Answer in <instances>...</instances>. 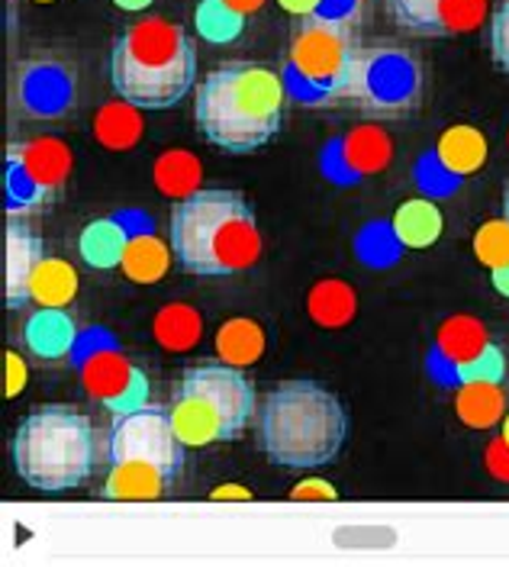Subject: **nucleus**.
Here are the masks:
<instances>
[{
    "label": "nucleus",
    "mask_w": 509,
    "mask_h": 567,
    "mask_svg": "<svg viewBox=\"0 0 509 567\" xmlns=\"http://www.w3.org/2000/svg\"><path fill=\"white\" fill-rule=\"evenodd\" d=\"M226 3H232V7H236L239 13H246V17H249V13H258V10L264 7V0H226Z\"/></svg>",
    "instance_id": "58836bf2"
},
{
    "label": "nucleus",
    "mask_w": 509,
    "mask_h": 567,
    "mask_svg": "<svg viewBox=\"0 0 509 567\" xmlns=\"http://www.w3.org/2000/svg\"><path fill=\"white\" fill-rule=\"evenodd\" d=\"M500 435H503V442L509 445V410H507V416H503V423H500Z\"/></svg>",
    "instance_id": "a19ab883"
},
{
    "label": "nucleus",
    "mask_w": 509,
    "mask_h": 567,
    "mask_svg": "<svg viewBox=\"0 0 509 567\" xmlns=\"http://www.w3.org/2000/svg\"><path fill=\"white\" fill-rule=\"evenodd\" d=\"M391 17L413 35L474 33L487 17V0H387Z\"/></svg>",
    "instance_id": "2eb2a0df"
},
{
    "label": "nucleus",
    "mask_w": 509,
    "mask_h": 567,
    "mask_svg": "<svg viewBox=\"0 0 509 567\" xmlns=\"http://www.w3.org/2000/svg\"><path fill=\"white\" fill-rule=\"evenodd\" d=\"M487 155H490V145L477 126H468V123L448 126L433 145V152H426L416 162V184L436 197H445L458 190L465 177L477 175L487 165Z\"/></svg>",
    "instance_id": "9b49d317"
},
{
    "label": "nucleus",
    "mask_w": 509,
    "mask_h": 567,
    "mask_svg": "<svg viewBox=\"0 0 509 567\" xmlns=\"http://www.w3.org/2000/svg\"><path fill=\"white\" fill-rule=\"evenodd\" d=\"M120 10H126V13H139V10H146V7H152L155 0H113Z\"/></svg>",
    "instance_id": "ea45409f"
},
{
    "label": "nucleus",
    "mask_w": 509,
    "mask_h": 567,
    "mask_svg": "<svg viewBox=\"0 0 509 567\" xmlns=\"http://www.w3.org/2000/svg\"><path fill=\"white\" fill-rule=\"evenodd\" d=\"M77 342H81V332L74 319L59 307H39L37 313H30V319L23 322V346L39 361L72 358Z\"/></svg>",
    "instance_id": "f3484780"
},
{
    "label": "nucleus",
    "mask_w": 509,
    "mask_h": 567,
    "mask_svg": "<svg viewBox=\"0 0 509 567\" xmlns=\"http://www.w3.org/2000/svg\"><path fill=\"white\" fill-rule=\"evenodd\" d=\"M3 361H7V384H3V396H7V400H17V396L23 393V388H27V378H30L27 361L13 352V349L3 354Z\"/></svg>",
    "instance_id": "473e14b6"
},
{
    "label": "nucleus",
    "mask_w": 509,
    "mask_h": 567,
    "mask_svg": "<svg viewBox=\"0 0 509 567\" xmlns=\"http://www.w3.org/2000/svg\"><path fill=\"white\" fill-rule=\"evenodd\" d=\"M200 177H204L200 162L184 148L165 152L155 162V184L165 197H175V200L190 197L194 190H200Z\"/></svg>",
    "instance_id": "cd10ccee"
},
{
    "label": "nucleus",
    "mask_w": 509,
    "mask_h": 567,
    "mask_svg": "<svg viewBox=\"0 0 509 567\" xmlns=\"http://www.w3.org/2000/svg\"><path fill=\"white\" fill-rule=\"evenodd\" d=\"M252 496L249 487H239V484H222V487L210 491V499H252Z\"/></svg>",
    "instance_id": "e433bc0d"
},
{
    "label": "nucleus",
    "mask_w": 509,
    "mask_h": 567,
    "mask_svg": "<svg viewBox=\"0 0 509 567\" xmlns=\"http://www.w3.org/2000/svg\"><path fill=\"white\" fill-rule=\"evenodd\" d=\"M345 3H352V7H355V3H359V0H345Z\"/></svg>",
    "instance_id": "37998d69"
},
{
    "label": "nucleus",
    "mask_w": 509,
    "mask_h": 567,
    "mask_svg": "<svg viewBox=\"0 0 509 567\" xmlns=\"http://www.w3.org/2000/svg\"><path fill=\"white\" fill-rule=\"evenodd\" d=\"M42 239L27 226H7V261H3V300L7 310H23L30 303V281L42 261Z\"/></svg>",
    "instance_id": "dca6fc26"
},
{
    "label": "nucleus",
    "mask_w": 509,
    "mask_h": 567,
    "mask_svg": "<svg viewBox=\"0 0 509 567\" xmlns=\"http://www.w3.org/2000/svg\"><path fill=\"white\" fill-rule=\"evenodd\" d=\"M72 175V148L65 142H20L7 152V200L13 210L45 204Z\"/></svg>",
    "instance_id": "9d476101"
},
{
    "label": "nucleus",
    "mask_w": 509,
    "mask_h": 567,
    "mask_svg": "<svg viewBox=\"0 0 509 567\" xmlns=\"http://www.w3.org/2000/svg\"><path fill=\"white\" fill-rule=\"evenodd\" d=\"M352 94H362L381 110L403 113L419 97V69L406 52H394V49L364 52Z\"/></svg>",
    "instance_id": "4468645a"
},
{
    "label": "nucleus",
    "mask_w": 509,
    "mask_h": 567,
    "mask_svg": "<svg viewBox=\"0 0 509 567\" xmlns=\"http://www.w3.org/2000/svg\"><path fill=\"white\" fill-rule=\"evenodd\" d=\"M484 464H487V471H490L497 481L509 484V445L503 442V435H500V439H494V442L487 445V452H484Z\"/></svg>",
    "instance_id": "72a5a7b5"
},
{
    "label": "nucleus",
    "mask_w": 509,
    "mask_h": 567,
    "mask_svg": "<svg viewBox=\"0 0 509 567\" xmlns=\"http://www.w3.org/2000/svg\"><path fill=\"white\" fill-rule=\"evenodd\" d=\"M10 455L23 484L42 494H65L81 487L94 471V429L74 406L42 403L17 425Z\"/></svg>",
    "instance_id": "39448f33"
},
{
    "label": "nucleus",
    "mask_w": 509,
    "mask_h": 567,
    "mask_svg": "<svg viewBox=\"0 0 509 567\" xmlns=\"http://www.w3.org/2000/svg\"><path fill=\"white\" fill-rule=\"evenodd\" d=\"M175 481L158 471L155 464L143 461H116L110 464L107 481H104V494L110 499H129V503H146V499H162L165 491Z\"/></svg>",
    "instance_id": "6ab92c4d"
},
{
    "label": "nucleus",
    "mask_w": 509,
    "mask_h": 567,
    "mask_svg": "<svg viewBox=\"0 0 509 567\" xmlns=\"http://www.w3.org/2000/svg\"><path fill=\"white\" fill-rule=\"evenodd\" d=\"M152 332L165 352H190L204 339V319L187 303H168L155 313Z\"/></svg>",
    "instance_id": "b1692460"
},
{
    "label": "nucleus",
    "mask_w": 509,
    "mask_h": 567,
    "mask_svg": "<svg viewBox=\"0 0 509 567\" xmlns=\"http://www.w3.org/2000/svg\"><path fill=\"white\" fill-rule=\"evenodd\" d=\"M184 445L178 429L172 423V413L162 406H139L129 413L113 416L107 439L110 464L116 461H143L165 471L172 481H178L184 467Z\"/></svg>",
    "instance_id": "1a4fd4ad"
},
{
    "label": "nucleus",
    "mask_w": 509,
    "mask_h": 567,
    "mask_svg": "<svg viewBox=\"0 0 509 567\" xmlns=\"http://www.w3.org/2000/svg\"><path fill=\"white\" fill-rule=\"evenodd\" d=\"M442 229H445V216L438 210L429 197H413V200H403L401 207L391 216V236L401 248H413V251H423V248H433L442 239Z\"/></svg>",
    "instance_id": "a211bd4d"
},
{
    "label": "nucleus",
    "mask_w": 509,
    "mask_h": 567,
    "mask_svg": "<svg viewBox=\"0 0 509 567\" xmlns=\"http://www.w3.org/2000/svg\"><path fill=\"white\" fill-rule=\"evenodd\" d=\"M194 30L210 45H226L236 42L246 30V13H239L226 0H200L194 10Z\"/></svg>",
    "instance_id": "c85d7f7f"
},
{
    "label": "nucleus",
    "mask_w": 509,
    "mask_h": 567,
    "mask_svg": "<svg viewBox=\"0 0 509 567\" xmlns=\"http://www.w3.org/2000/svg\"><path fill=\"white\" fill-rule=\"evenodd\" d=\"M284 104V74L254 62H229L200 81L194 120L207 142H214L217 148L249 155L278 136Z\"/></svg>",
    "instance_id": "f03ea898"
},
{
    "label": "nucleus",
    "mask_w": 509,
    "mask_h": 567,
    "mask_svg": "<svg viewBox=\"0 0 509 567\" xmlns=\"http://www.w3.org/2000/svg\"><path fill=\"white\" fill-rule=\"evenodd\" d=\"M37 3H52V0H37Z\"/></svg>",
    "instance_id": "c03bdc74"
},
{
    "label": "nucleus",
    "mask_w": 509,
    "mask_h": 567,
    "mask_svg": "<svg viewBox=\"0 0 509 567\" xmlns=\"http://www.w3.org/2000/svg\"><path fill=\"white\" fill-rule=\"evenodd\" d=\"M474 258L494 271L509 265V219H487L484 226H477L474 233Z\"/></svg>",
    "instance_id": "c756f323"
},
{
    "label": "nucleus",
    "mask_w": 509,
    "mask_h": 567,
    "mask_svg": "<svg viewBox=\"0 0 509 567\" xmlns=\"http://www.w3.org/2000/svg\"><path fill=\"white\" fill-rule=\"evenodd\" d=\"M77 378L84 393L101 403L104 410H110L113 416L139 410L148 403V378L146 371L123 352L113 336L104 329H91L81 336L77 349L72 354Z\"/></svg>",
    "instance_id": "6e6552de"
},
{
    "label": "nucleus",
    "mask_w": 509,
    "mask_h": 567,
    "mask_svg": "<svg viewBox=\"0 0 509 567\" xmlns=\"http://www.w3.org/2000/svg\"><path fill=\"white\" fill-rule=\"evenodd\" d=\"M326 3L329 0H278V7H281L284 13L300 17V20H307V17H316V13H326V10H323Z\"/></svg>",
    "instance_id": "c9c22d12"
},
{
    "label": "nucleus",
    "mask_w": 509,
    "mask_h": 567,
    "mask_svg": "<svg viewBox=\"0 0 509 567\" xmlns=\"http://www.w3.org/2000/svg\"><path fill=\"white\" fill-rule=\"evenodd\" d=\"M490 55L497 69L509 74V0L497 3V10L490 13Z\"/></svg>",
    "instance_id": "7c9ffc66"
},
{
    "label": "nucleus",
    "mask_w": 509,
    "mask_h": 567,
    "mask_svg": "<svg viewBox=\"0 0 509 567\" xmlns=\"http://www.w3.org/2000/svg\"><path fill=\"white\" fill-rule=\"evenodd\" d=\"M345 435L342 400L316 381H284L261 400L258 445L278 467H323L342 452Z\"/></svg>",
    "instance_id": "7ed1b4c3"
},
{
    "label": "nucleus",
    "mask_w": 509,
    "mask_h": 567,
    "mask_svg": "<svg viewBox=\"0 0 509 567\" xmlns=\"http://www.w3.org/2000/svg\"><path fill=\"white\" fill-rule=\"evenodd\" d=\"M113 91L139 110H172L197 81V52L187 30L146 17L126 27L110 52Z\"/></svg>",
    "instance_id": "20e7f679"
},
{
    "label": "nucleus",
    "mask_w": 509,
    "mask_h": 567,
    "mask_svg": "<svg viewBox=\"0 0 509 567\" xmlns=\"http://www.w3.org/2000/svg\"><path fill=\"white\" fill-rule=\"evenodd\" d=\"M264 342H268V336L254 319H229L226 326H219L217 354L236 368H252L264 354Z\"/></svg>",
    "instance_id": "bb28decb"
},
{
    "label": "nucleus",
    "mask_w": 509,
    "mask_h": 567,
    "mask_svg": "<svg viewBox=\"0 0 509 567\" xmlns=\"http://www.w3.org/2000/svg\"><path fill=\"white\" fill-rule=\"evenodd\" d=\"M172 251L187 275L229 278L261 258L252 204L229 187H200L172 210Z\"/></svg>",
    "instance_id": "f257e3e1"
},
{
    "label": "nucleus",
    "mask_w": 509,
    "mask_h": 567,
    "mask_svg": "<svg viewBox=\"0 0 509 567\" xmlns=\"http://www.w3.org/2000/svg\"><path fill=\"white\" fill-rule=\"evenodd\" d=\"M490 284H494V290H497L500 297H507L509 300V265L494 268V271H490Z\"/></svg>",
    "instance_id": "4c0bfd02"
},
{
    "label": "nucleus",
    "mask_w": 509,
    "mask_h": 567,
    "mask_svg": "<svg viewBox=\"0 0 509 567\" xmlns=\"http://www.w3.org/2000/svg\"><path fill=\"white\" fill-rule=\"evenodd\" d=\"M503 378H507V352L497 342H490L487 352L480 354L471 368H468V374H465L461 384H468V381H500L503 384Z\"/></svg>",
    "instance_id": "2f4dec72"
},
{
    "label": "nucleus",
    "mask_w": 509,
    "mask_h": 567,
    "mask_svg": "<svg viewBox=\"0 0 509 567\" xmlns=\"http://www.w3.org/2000/svg\"><path fill=\"white\" fill-rule=\"evenodd\" d=\"M394 158V142L377 126V123H359L345 130L339 140H332L323 152V172L335 184L349 187L364 177L381 175L391 168Z\"/></svg>",
    "instance_id": "f8f14e48"
},
{
    "label": "nucleus",
    "mask_w": 509,
    "mask_h": 567,
    "mask_svg": "<svg viewBox=\"0 0 509 567\" xmlns=\"http://www.w3.org/2000/svg\"><path fill=\"white\" fill-rule=\"evenodd\" d=\"M77 271L62 258H42L30 281V303L37 307H59L65 310L77 297Z\"/></svg>",
    "instance_id": "5701e85b"
},
{
    "label": "nucleus",
    "mask_w": 509,
    "mask_h": 567,
    "mask_svg": "<svg viewBox=\"0 0 509 567\" xmlns=\"http://www.w3.org/2000/svg\"><path fill=\"white\" fill-rule=\"evenodd\" d=\"M307 310H310V319L323 329H342L355 319V310H359V300H355V290L345 281H329L313 284L310 297H307Z\"/></svg>",
    "instance_id": "393cba45"
},
{
    "label": "nucleus",
    "mask_w": 509,
    "mask_h": 567,
    "mask_svg": "<svg viewBox=\"0 0 509 567\" xmlns=\"http://www.w3.org/2000/svg\"><path fill=\"white\" fill-rule=\"evenodd\" d=\"M94 133L101 145H107L113 152H123V148H133L139 136H143V116H139V106H133L129 101H110L97 110L94 116Z\"/></svg>",
    "instance_id": "a878e982"
},
{
    "label": "nucleus",
    "mask_w": 509,
    "mask_h": 567,
    "mask_svg": "<svg viewBox=\"0 0 509 567\" xmlns=\"http://www.w3.org/2000/svg\"><path fill=\"white\" fill-rule=\"evenodd\" d=\"M172 423L187 449L232 442L254 416V384L229 361L190 364L172 396Z\"/></svg>",
    "instance_id": "423d86ee"
},
{
    "label": "nucleus",
    "mask_w": 509,
    "mask_h": 567,
    "mask_svg": "<svg viewBox=\"0 0 509 567\" xmlns=\"http://www.w3.org/2000/svg\"><path fill=\"white\" fill-rule=\"evenodd\" d=\"M364 49L349 13H316L300 20L288 49V94L300 104H323L355 91Z\"/></svg>",
    "instance_id": "0eeeda50"
},
{
    "label": "nucleus",
    "mask_w": 509,
    "mask_h": 567,
    "mask_svg": "<svg viewBox=\"0 0 509 567\" xmlns=\"http://www.w3.org/2000/svg\"><path fill=\"white\" fill-rule=\"evenodd\" d=\"M503 216L509 219V190H507V197H503Z\"/></svg>",
    "instance_id": "79ce46f5"
},
{
    "label": "nucleus",
    "mask_w": 509,
    "mask_h": 567,
    "mask_svg": "<svg viewBox=\"0 0 509 567\" xmlns=\"http://www.w3.org/2000/svg\"><path fill=\"white\" fill-rule=\"evenodd\" d=\"M335 487L323 481V477H310V481H300L291 491V499H335Z\"/></svg>",
    "instance_id": "f704fd0d"
},
{
    "label": "nucleus",
    "mask_w": 509,
    "mask_h": 567,
    "mask_svg": "<svg viewBox=\"0 0 509 567\" xmlns=\"http://www.w3.org/2000/svg\"><path fill=\"white\" fill-rule=\"evenodd\" d=\"M168 265H172V251L152 233H133L126 243V251H123V261H120L123 275L136 284L162 281Z\"/></svg>",
    "instance_id": "4be33fe9"
},
{
    "label": "nucleus",
    "mask_w": 509,
    "mask_h": 567,
    "mask_svg": "<svg viewBox=\"0 0 509 567\" xmlns=\"http://www.w3.org/2000/svg\"><path fill=\"white\" fill-rule=\"evenodd\" d=\"M455 413L458 420L477 429V432H487L494 425L503 423L507 416V393L500 381H468V384H458L455 388Z\"/></svg>",
    "instance_id": "aec40b11"
},
{
    "label": "nucleus",
    "mask_w": 509,
    "mask_h": 567,
    "mask_svg": "<svg viewBox=\"0 0 509 567\" xmlns=\"http://www.w3.org/2000/svg\"><path fill=\"white\" fill-rule=\"evenodd\" d=\"M490 332L480 319L468 317V313H455L448 317L436 329L433 349L426 354V371L438 384H451L458 388L468 374L474 361L487 352L490 346Z\"/></svg>",
    "instance_id": "ddd939ff"
},
{
    "label": "nucleus",
    "mask_w": 509,
    "mask_h": 567,
    "mask_svg": "<svg viewBox=\"0 0 509 567\" xmlns=\"http://www.w3.org/2000/svg\"><path fill=\"white\" fill-rule=\"evenodd\" d=\"M129 229H126V219L120 216H104V219H94L81 229V239H77V251L81 258L97 268V271H110V268H120L123 261V251L129 243Z\"/></svg>",
    "instance_id": "412c9836"
}]
</instances>
